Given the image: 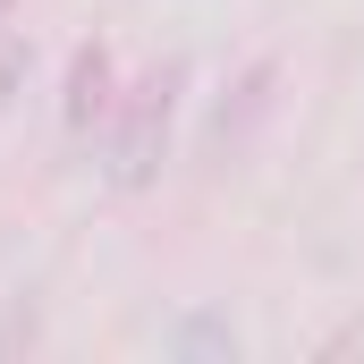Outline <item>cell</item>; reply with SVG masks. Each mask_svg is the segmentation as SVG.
<instances>
[{"instance_id": "cell-1", "label": "cell", "mask_w": 364, "mask_h": 364, "mask_svg": "<svg viewBox=\"0 0 364 364\" xmlns=\"http://www.w3.org/2000/svg\"><path fill=\"white\" fill-rule=\"evenodd\" d=\"M170 110H178V68L144 77V85L119 102V136H110V178L119 186H144L161 170V144H170Z\"/></svg>"}, {"instance_id": "cell-3", "label": "cell", "mask_w": 364, "mask_h": 364, "mask_svg": "<svg viewBox=\"0 0 364 364\" xmlns=\"http://www.w3.org/2000/svg\"><path fill=\"white\" fill-rule=\"evenodd\" d=\"M170 348H229V356H237V331H229V322H178Z\"/></svg>"}, {"instance_id": "cell-5", "label": "cell", "mask_w": 364, "mask_h": 364, "mask_svg": "<svg viewBox=\"0 0 364 364\" xmlns=\"http://www.w3.org/2000/svg\"><path fill=\"white\" fill-rule=\"evenodd\" d=\"M0 9H9V0H0Z\"/></svg>"}, {"instance_id": "cell-4", "label": "cell", "mask_w": 364, "mask_h": 364, "mask_svg": "<svg viewBox=\"0 0 364 364\" xmlns=\"http://www.w3.org/2000/svg\"><path fill=\"white\" fill-rule=\"evenodd\" d=\"M17 77H26V43H0V102H9Z\"/></svg>"}, {"instance_id": "cell-2", "label": "cell", "mask_w": 364, "mask_h": 364, "mask_svg": "<svg viewBox=\"0 0 364 364\" xmlns=\"http://www.w3.org/2000/svg\"><path fill=\"white\" fill-rule=\"evenodd\" d=\"M110 102H119V93H110V51L93 43V51H77V68H68V127L85 136Z\"/></svg>"}]
</instances>
